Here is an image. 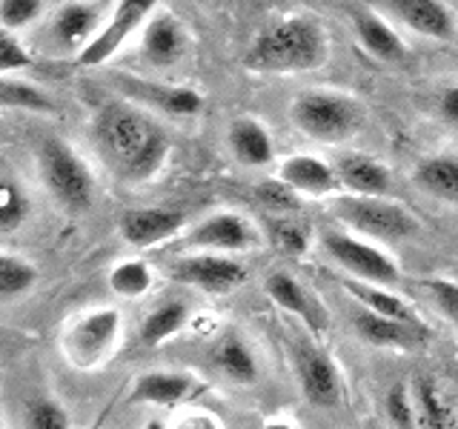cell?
<instances>
[{
  "label": "cell",
  "instance_id": "6da1fadb",
  "mask_svg": "<svg viewBox=\"0 0 458 429\" xmlns=\"http://www.w3.org/2000/svg\"><path fill=\"white\" fill-rule=\"evenodd\" d=\"M92 147L106 172L126 186H143L164 172L172 138L132 100H106L92 118Z\"/></svg>",
  "mask_w": 458,
  "mask_h": 429
},
{
  "label": "cell",
  "instance_id": "7a4b0ae2",
  "mask_svg": "<svg viewBox=\"0 0 458 429\" xmlns=\"http://www.w3.org/2000/svg\"><path fill=\"white\" fill-rule=\"evenodd\" d=\"M327 61V29L304 14L272 21L250 40L243 55V66L255 75H304V72L321 69Z\"/></svg>",
  "mask_w": 458,
  "mask_h": 429
},
{
  "label": "cell",
  "instance_id": "3957f363",
  "mask_svg": "<svg viewBox=\"0 0 458 429\" xmlns=\"http://www.w3.org/2000/svg\"><path fill=\"white\" fill-rule=\"evenodd\" d=\"M364 106L338 89H304L290 104V121L315 143H344L364 126Z\"/></svg>",
  "mask_w": 458,
  "mask_h": 429
},
{
  "label": "cell",
  "instance_id": "277c9868",
  "mask_svg": "<svg viewBox=\"0 0 458 429\" xmlns=\"http://www.w3.org/2000/svg\"><path fill=\"white\" fill-rule=\"evenodd\" d=\"M35 161H38L40 183L49 189L57 206L69 214L89 212L92 198H95L92 172L66 140H61L57 135L40 138L35 149Z\"/></svg>",
  "mask_w": 458,
  "mask_h": 429
},
{
  "label": "cell",
  "instance_id": "5b68a950",
  "mask_svg": "<svg viewBox=\"0 0 458 429\" xmlns=\"http://www.w3.org/2000/svg\"><path fill=\"white\" fill-rule=\"evenodd\" d=\"M333 214L355 235L376 240H404L421 232L419 218L398 200L372 195H344L333 204Z\"/></svg>",
  "mask_w": 458,
  "mask_h": 429
},
{
  "label": "cell",
  "instance_id": "8992f818",
  "mask_svg": "<svg viewBox=\"0 0 458 429\" xmlns=\"http://www.w3.org/2000/svg\"><path fill=\"white\" fill-rule=\"evenodd\" d=\"M261 243H264L261 229L250 218H243L241 212H215L209 218L198 221L192 229H186L178 249L238 255V252L261 249Z\"/></svg>",
  "mask_w": 458,
  "mask_h": 429
},
{
  "label": "cell",
  "instance_id": "52a82bcc",
  "mask_svg": "<svg viewBox=\"0 0 458 429\" xmlns=\"http://www.w3.org/2000/svg\"><path fill=\"white\" fill-rule=\"evenodd\" d=\"M321 240H324V252L341 269H347L352 278L381 283V286H393L401 281V266L395 264V257L381 252L378 247H372L364 235L333 229V232H324Z\"/></svg>",
  "mask_w": 458,
  "mask_h": 429
},
{
  "label": "cell",
  "instance_id": "ba28073f",
  "mask_svg": "<svg viewBox=\"0 0 458 429\" xmlns=\"http://www.w3.org/2000/svg\"><path fill=\"white\" fill-rule=\"evenodd\" d=\"M118 338H121V312L109 307L89 309L69 324L64 335V352L75 366L89 369L98 366L118 347Z\"/></svg>",
  "mask_w": 458,
  "mask_h": 429
},
{
  "label": "cell",
  "instance_id": "9c48e42d",
  "mask_svg": "<svg viewBox=\"0 0 458 429\" xmlns=\"http://www.w3.org/2000/svg\"><path fill=\"white\" fill-rule=\"evenodd\" d=\"M166 272H169V278L192 286V290L209 292V295L233 292L250 281V269L243 266L235 255H224V252L181 255L166 266Z\"/></svg>",
  "mask_w": 458,
  "mask_h": 429
},
{
  "label": "cell",
  "instance_id": "30bf717a",
  "mask_svg": "<svg viewBox=\"0 0 458 429\" xmlns=\"http://www.w3.org/2000/svg\"><path fill=\"white\" fill-rule=\"evenodd\" d=\"M157 4H161V0H118L112 18L100 26V32L92 38L89 46L78 55V63L81 66L106 63L114 52H121V46L138 32V29H143V23L157 12Z\"/></svg>",
  "mask_w": 458,
  "mask_h": 429
},
{
  "label": "cell",
  "instance_id": "8fae6325",
  "mask_svg": "<svg viewBox=\"0 0 458 429\" xmlns=\"http://www.w3.org/2000/svg\"><path fill=\"white\" fill-rule=\"evenodd\" d=\"M295 375L301 381L304 398L318 409H333L341 400V375L335 361L312 343L295 347Z\"/></svg>",
  "mask_w": 458,
  "mask_h": 429
},
{
  "label": "cell",
  "instance_id": "7c38bea8",
  "mask_svg": "<svg viewBox=\"0 0 458 429\" xmlns=\"http://www.w3.org/2000/svg\"><path fill=\"white\" fill-rule=\"evenodd\" d=\"M186 226V214L172 206H140L123 209L118 218L121 238L135 249H149L157 243H166Z\"/></svg>",
  "mask_w": 458,
  "mask_h": 429
},
{
  "label": "cell",
  "instance_id": "4fadbf2b",
  "mask_svg": "<svg viewBox=\"0 0 458 429\" xmlns=\"http://www.w3.org/2000/svg\"><path fill=\"white\" fill-rule=\"evenodd\" d=\"M121 89L129 100L149 106L152 112H164L172 118H195L204 112V95L192 86H172V83H157V80H143V78H118Z\"/></svg>",
  "mask_w": 458,
  "mask_h": 429
},
{
  "label": "cell",
  "instance_id": "5bb4252c",
  "mask_svg": "<svg viewBox=\"0 0 458 429\" xmlns=\"http://www.w3.org/2000/svg\"><path fill=\"white\" fill-rule=\"evenodd\" d=\"M393 18L427 40H453L458 18L447 0H386Z\"/></svg>",
  "mask_w": 458,
  "mask_h": 429
},
{
  "label": "cell",
  "instance_id": "9a60e30c",
  "mask_svg": "<svg viewBox=\"0 0 458 429\" xmlns=\"http://www.w3.org/2000/svg\"><path fill=\"white\" fill-rule=\"evenodd\" d=\"M190 49V35L183 23L169 12H155L140 29V55L155 69H169L183 61Z\"/></svg>",
  "mask_w": 458,
  "mask_h": 429
},
{
  "label": "cell",
  "instance_id": "2e32d148",
  "mask_svg": "<svg viewBox=\"0 0 458 429\" xmlns=\"http://www.w3.org/2000/svg\"><path fill=\"white\" fill-rule=\"evenodd\" d=\"M352 32L358 46L381 63H401L407 57V43L395 32V26L378 14L376 9H355L352 12Z\"/></svg>",
  "mask_w": 458,
  "mask_h": 429
},
{
  "label": "cell",
  "instance_id": "e0dca14e",
  "mask_svg": "<svg viewBox=\"0 0 458 429\" xmlns=\"http://www.w3.org/2000/svg\"><path fill=\"white\" fill-rule=\"evenodd\" d=\"M264 292L276 307L304 321V326L312 335H321L327 329V309L290 275V272H272V275H267Z\"/></svg>",
  "mask_w": 458,
  "mask_h": 429
},
{
  "label": "cell",
  "instance_id": "ac0fdd59",
  "mask_svg": "<svg viewBox=\"0 0 458 429\" xmlns=\"http://www.w3.org/2000/svg\"><path fill=\"white\" fill-rule=\"evenodd\" d=\"M352 326L358 338L378 349H415L419 343L427 341V326L386 318V315L369 312L364 307L352 315Z\"/></svg>",
  "mask_w": 458,
  "mask_h": 429
},
{
  "label": "cell",
  "instance_id": "d6986e66",
  "mask_svg": "<svg viewBox=\"0 0 458 429\" xmlns=\"http://www.w3.org/2000/svg\"><path fill=\"white\" fill-rule=\"evenodd\" d=\"M278 178L290 183L298 195L327 198L341 189L335 164H327L318 155H290L278 164Z\"/></svg>",
  "mask_w": 458,
  "mask_h": 429
},
{
  "label": "cell",
  "instance_id": "ffe728a7",
  "mask_svg": "<svg viewBox=\"0 0 458 429\" xmlns=\"http://www.w3.org/2000/svg\"><path fill=\"white\" fill-rule=\"evenodd\" d=\"M335 172L347 195L384 198L393 189V172L367 152H344L335 161Z\"/></svg>",
  "mask_w": 458,
  "mask_h": 429
},
{
  "label": "cell",
  "instance_id": "44dd1931",
  "mask_svg": "<svg viewBox=\"0 0 458 429\" xmlns=\"http://www.w3.org/2000/svg\"><path fill=\"white\" fill-rule=\"evenodd\" d=\"M226 140L241 166L261 169L276 161V143H272L269 129L258 118H235L226 129Z\"/></svg>",
  "mask_w": 458,
  "mask_h": 429
},
{
  "label": "cell",
  "instance_id": "7402d4cb",
  "mask_svg": "<svg viewBox=\"0 0 458 429\" xmlns=\"http://www.w3.org/2000/svg\"><path fill=\"white\" fill-rule=\"evenodd\" d=\"M52 40L61 49H78V55L89 46L92 38L100 32L98 26V9L86 0H72V4L57 9V14L52 18Z\"/></svg>",
  "mask_w": 458,
  "mask_h": 429
},
{
  "label": "cell",
  "instance_id": "603a6c76",
  "mask_svg": "<svg viewBox=\"0 0 458 429\" xmlns=\"http://www.w3.org/2000/svg\"><path fill=\"white\" fill-rule=\"evenodd\" d=\"M195 390V378L186 372H147L132 383L129 404L175 407Z\"/></svg>",
  "mask_w": 458,
  "mask_h": 429
},
{
  "label": "cell",
  "instance_id": "cb8c5ba5",
  "mask_svg": "<svg viewBox=\"0 0 458 429\" xmlns=\"http://www.w3.org/2000/svg\"><path fill=\"white\" fill-rule=\"evenodd\" d=\"M344 290L355 298L358 307H364L369 312H378V315H386V318H395V321H404V324L424 326L419 312H415L404 298L395 295L393 290H386V286H381V283L350 278V281H344Z\"/></svg>",
  "mask_w": 458,
  "mask_h": 429
},
{
  "label": "cell",
  "instance_id": "d4e9b609",
  "mask_svg": "<svg viewBox=\"0 0 458 429\" xmlns=\"http://www.w3.org/2000/svg\"><path fill=\"white\" fill-rule=\"evenodd\" d=\"M412 181L421 192L438 200L458 204V155H429L419 161L412 172Z\"/></svg>",
  "mask_w": 458,
  "mask_h": 429
},
{
  "label": "cell",
  "instance_id": "484cf974",
  "mask_svg": "<svg viewBox=\"0 0 458 429\" xmlns=\"http://www.w3.org/2000/svg\"><path fill=\"white\" fill-rule=\"evenodd\" d=\"M412 398H415V412H419L421 429H458L455 412L450 409L441 390L429 378H419L412 383Z\"/></svg>",
  "mask_w": 458,
  "mask_h": 429
},
{
  "label": "cell",
  "instance_id": "4316f807",
  "mask_svg": "<svg viewBox=\"0 0 458 429\" xmlns=\"http://www.w3.org/2000/svg\"><path fill=\"white\" fill-rule=\"evenodd\" d=\"M0 106L6 112H35V114H52L57 109L55 100L40 86L12 75L0 78Z\"/></svg>",
  "mask_w": 458,
  "mask_h": 429
},
{
  "label": "cell",
  "instance_id": "83f0119b",
  "mask_svg": "<svg viewBox=\"0 0 458 429\" xmlns=\"http://www.w3.org/2000/svg\"><path fill=\"white\" fill-rule=\"evenodd\" d=\"M190 321V307L181 300H166V304L155 307L140 324V343L147 347H157L169 338H175L181 329Z\"/></svg>",
  "mask_w": 458,
  "mask_h": 429
},
{
  "label": "cell",
  "instance_id": "f1b7e54d",
  "mask_svg": "<svg viewBox=\"0 0 458 429\" xmlns=\"http://www.w3.org/2000/svg\"><path fill=\"white\" fill-rule=\"evenodd\" d=\"M215 366H218L226 378H233L235 383H252L258 378V361L255 355L250 352V347L241 338L229 335L224 338L218 347H215L212 355Z\"/></svg>",
  "mask_w": 458,
  "mask_h": 429
},
{
  "label": "cell",
  "instance_id": "f546056e",
  "mask_svg": "<svg viewBox=\"0 0 458 429\" xmlns=\"http://www.w3.org/2000/svg\"><path fill=\"white\" fill-rule=\"evenodd\" d=\"M152 269L143 264V261H121L109 272V290L118 295V298H126V300H135V298H143L149 290H152Z\"/></svg>",
  "mask_w": 458,
  "mask_h": 429
},
{
  "label": "cell",
  "instance_id": "4dcf8cb0",
  "mask_svg": "<svg viewBox=\"0 0 458 429\" xmlns=\"http://www.w3.org/2000/svg\"><path fill=\"white\" fill-rule=\"evenodd\" d=\"M35 281H38V269L26 257H18L12 252L0 257V295H4V300H14L18 295L29 292Z\"/></svg>",
  "mask_w": 458,
  "mask_h": 429
},
{
  "label": "cell",
  "instance_id": "1f68e13d",
  "mask_svg": "<svg viewBox=\"0 0 458 429\" xmlns=\"http://www.w3.org/2000/svg\"><path fill=\"white\" fill-rule=\"evenodd\" d=\"M255 200L272 214H295L301 209V195L281 178H264L255 186Z\"/></svg>",
  "mask_w": 458,
  "mask_h": 429
},
{
  "label": "cell",
  "instance_id": "d6a6232c",
  "mask_svg": "<svg viewBox=\"0 0 458 429\" xmlns=\"http://www.w3.org/2000/svg\"><path fill=\"white\" fill-rule=\"evenodd\" d=\"M269 235L276 249L284 255H304L310 249V232L304 223H298L293 214H276L269 221Z\"/></svg>",
  "mask_w": 458,
  "mask_h": 429
},
{
  "label": "cell",
  "instance_id": "836d02e7",
  "mask_svg": "<svg viewBox=\"0 0 458 429\" xmlns=\"http://www.w3.org/2000/svg\"><path fill=\"white\" fill-rule=\"evenodd\" d=\"M29 218V198L14 181L0 183V229L9 235Z\"/></svg>",
  "mask_w": 458,
  "mask_h": 429
},
{
  "label": "cell",
  "instance_id": "e575fe53",
  "mask_svg": "<svg viewBox=\"0 0 458 429\" xmlns=\"http://www.w3.org/2000/svg\"><path fill=\"white\" fill-rule=\"evenodd\" d=\"M386 415H390L395 429H421L419 412H415V398L407 383H395L386 392Z\"/></svg>",
  "mask_w": 458,
  "mask_h": 429
},
{
  "label": "cell",
  "instance_id": "d590c367",
  "mask_svg": "<svg viewBox=\"0 0 458 429\" xmlns=\"http://www.w3.org/2000/svg\"><path fill=\"white\" fill-rule=\"evenodd\" d=\"M26 429H72V421L57 400L35 398L26 407Z\"/></svg>",
  "mask_w": 458,
  "mask_h": 429
},
{
  "label": "cell",
  "instance_id": "8d00e7d4",
  "mask_svg": "<svg viewBox=\"0 0 458 429\" xmlns=\"http://www.w3.org/2000/svg\"><path fill=\"white\" fill-rule=\"evenodd\" d=\"M421 286L427 290V295L433 298V304L438 307V312L450 321V326L458 332V281H450V278H424Z\"/></svg>",
  "mask_w": 458,
  "mask_h": 429
},
{
  "label": "cell",
  "instance_id": "74e56055",
  "mask_svg": "<svg viewBox=\"0 0 458 429\" xmlns=\"http://www.w3.org/2000/svg\"><path fill=\"white\" fill-rule=\"evenodd\" d=\"M32 66V55L23 46L18 32L0 29V75H14V72Z\"/></svg>",
  "mask_w": 458,
  "mask_h": 429
},
{
  "label": "cell",
  "instance_id": "f35d334b",
  "mask_svg": "<svg viewBox=\"0 0 458 429\" xmlns=\"http://www.w3.org/2000/svg\"><path fill=\"white\" fill-rule=\"evenodd\" d=\"M40 18V0H0V29L21 32Z\"/></svg>",
  "mask_w": 458,
  "mask_h": 429
},
{
  "label": "cell",
  "instance_id": "ab89813d",
  "mask_svg": "<svg viewBox=\"0 0 458 429\" xmlns=\"http://www.w3.org/2000/svg\"><path fill=\"white\" fill-rule=\"evenodd\" d=\"M438 118L458 132V86H447L438 95Z\"/></svg>",
  "mask_w": 458,
  "mask_h": 429
},
{
  "label": "cell",
  "instance_id": "60d3db41",
  "mask_svg": "<svg viewBox=\"0 0 458 429\" xmlns=\"http://www.w3.org/2000/svg\"><path fill=\"white\" fill-rule=\"evenodd\" d=\"M178 429H218V424L209 415H192V418H183Z\"/></svg>",
  "mask_w": 458,
  "mask_h": 429
},
{
  "label": "cell",
  "instance_id": "b9f144b4",
  "mask_svg": "<svg viewBox=\"0 0 458 429\" xmlns=\"http://www.w3.org/2000/svg\"><path fill=\"white\" fill-rule=\"evenodd\" d=\"M143 429H166L161 421H147V426H143Z\"/></svg>",
  "mask_w": 458,
  "mask_h": 429
}]
</instances>
